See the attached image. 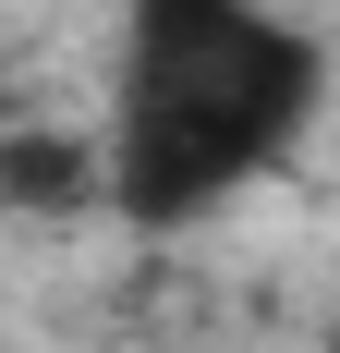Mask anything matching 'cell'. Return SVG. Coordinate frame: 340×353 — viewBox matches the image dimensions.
Wrapping results in <instances>:
<instances>
[{"instance_id":"1","label":"cell","mask_w":340,"mask_h":353,"mask_svg":"<svg viewBox=\"0 0 340 353\" xmlns=\"http://www.w3.org/2000/svg\"><path fill=\"white\" fill-rule=\"evenodd\" d=\"M316 49L268 0H134L122 110H109V208L170 232L219 208L304 134Z\"/></svg>"},{"instance_id":"2","label":"cell","mask_w":340,"mask_h":353,"mask_svg":"<svg viewBox=\"0 0 340 353\" xmlns=\"http://www.w3.org/2000/svg\"><path fill=\"white\" fill-rule=\"evenodd\" d=\"M0 195L36 208V219H49V208H109V146L98 134H85V146H73V134H12V146H0Z\"/></svg>"},{"instance_id":"3","label":"cell","mask_w":340,"mask_h":353,"mask_svg":"<svg viewBox=\"0 0 340 353\" xmlns=\"http://www.w3.org/2000/svg\"><path fill=\"white\" fill-rule=\"evenodd\" d=\"M316 353H340V317H328V329H316Z\"/></svg>"}]
</instances>
